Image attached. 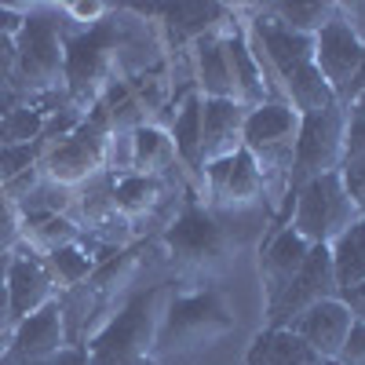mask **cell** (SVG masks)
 Instances as JSON below:
<instances>
[{"label":"cell","mask_w":365,"mask_h":365,"mask_svg":"<svg viewBox=\"0 0 365 365\" xmlns=\"http://www.w3.org/2000/svg\"><path fill=\"white\" fill-rule=\"evenodd\" d=\"M340 175H344V187H347V194H351L354 208L361 212V220H365V154H361V158L344 161Z\"/></svg>","instance_id":"cell-34"},{"label":"cell","mask_w":365,"mask_h":365,"mask_svg":"<svg viewBox=\"0 0 365 365\" xmlns=\"http://www.w3.org/2000/svg\"><path fill=\"white\" fill-rule=\"evenodd\" d=\"M8 88L29 106H41L44 99L66 96V51L63 29L51 11H26V26L15 37V70Z\"/></svg>","instance_id":"cell-4"},{"label":"cell","mask_w":365,"mask_h":365,"mask_svg":"<svg viewBox=\"0 0 365 365\" xmlns=\"http://www.w3.org/2000/svg\"><path fill=\"white\" fill-rule=\"evenodd\" d=\"M227 63H230V81H234V103L245 106V110H259L267 99V73L256 63V55L245 41V34H234L227 37Z\"/></svg>","instance_id":"cell-20"},{"label":"cell","mask_w":365,"mask_h":365,"mask_svg":"<svg viewBox=\"0 0 365 365\" xmlns=\"http://www.w3.org/2000/svg\"><path fill=\"white\" fill-rule=\"evenodd\" d=\"M311 256V245L303 241L292 227H282L278 234H274L263 252H259V282H263V311H270L274 303H278V296L292 285V278L303 270V263H307Z\"/></svg>","instance_id":"cell-14"},{"label":"cell","mask_w":365,"mask_h":365,"mask_svg":"<svg viewBox=\"0 0 365 365\" xmlns=\"http://www.w3.org/2000/svg\"><path fill=\"white\" fill-rule=\"evenodd\" d=\"M44 267H48L51 282H55L58 289H77V285H84L91 274H96L99 263L91 259V252H88L84 245H66V249L44 256Z\"/></svg>","instance_id":"cell-30"},{"label":"cell","mask_w":365,"mask_h":365,"mask_svg":"<svg viewBox=\"0 0 365 365\" xmlns=\"http://www.w3.org/2000/svg\"><path fill=\"white\" fill-rule=\"evenodd\" d=\"M344 154L361 158L365 154V113L358 106H347V128H344Z\"/></svg>","instance_id":"cell-36"},{"label":"cell","mask_w":365,"mask_h":365,"mask_svg":"<svg viewBox=\"0 0 365 365\" xmlns=\"http://www.w3.org/2000/svg\"><path fill=\"white\" fill-rule=\"evenodd\" d=\"M15 70V37H0V84L11 81Z\"/></svg>","instance_id":"cell-40"},{"label":"cell","mask_w":365,"mask_h":365,"mask_svg":"<svg viewBox=\"0 0 365 365\" xmlns=\"http://www.w3.org/2000/svg\"><path fill=\"white\" fill-rule=\"evenodd\" d=\"M336 296H340V285H336V270H332V252L325 245H311L303 270L278 296V303L267 311V329H289L299 314H307L311 307H318L325 299H336Z\"/></svg>","instance_id":"cell-9"},{"label":"cell","mask_w":365,"mask_h":365,"mask_svg":"<svg viewBox=\"0 0 365 365\" xmlns=\"http://www.w3.org/2000/svg\"><path fill=\"white\" fill-rule=\"evenodd\" d=\"M227 37L230 34H208V37H197L190 44L201 99H234V81H230V63H227Z\"/></svg>","instance_id":"cell-19"},{"label":"cell","mask_w":365,"mask_h":365,"mask_svg":"<svg viewBox=\"0 0 365 365\" xmlns=\"http://www.w3.org/2000/svg\"><path fill=\"white\" fill-rule=\"evenodd\" d=\"M168 135H172V143H175L179 165L201 179L205 165H201V96H197V91H190V96L179 103V110H172V128H168Z\"/></svg>","instance_id":"cell-23"},{"label":"cell","mask_w":365,"mask_h":365,"mask_svg":"<svg viewBox=\"0 0 365 365\" xmlns=\"http://www.w3.org/2000/svg\"><path fill=\"white\" fill-rule=\"evenodd\" d=\"M344 128H347V106H332L311 117H299L296 135V158L289 172V197L322 175H336L347 161L344 154Z\"/></svg>","instance_id":"cell-8"},{"label":"cell","mask_w":365,"mask_h":365,"mask_svg":"<svg viewBox=\"0 0 365 365\" xmlns=\"http://www.w3.org/2000/svg\"><path fill=\"white\" fill-rule=\"evenodd\" d=\"M361 51H365L361 37L344 19L329 22L314 37V66L322 70V77L329 81V88L336 91V99L344 106L351 103V91H354V81L361 70Z\"/></svg>","instance_id":"cell-12"},{"label":"cell","mask_w":365,"mask_h":365,"mask_svg":"<svg viewBox=\"0 0 365 365\" xmlns=\"http://www.w3.org/2000/svg\"><path fill=\"white\" fill-rule=\"evenodd\" d=\"M361 44H365V41H361ZM361 88H365V51H361V70H358V81H354V91H351V99L358 96ZM347 106H351V103H347Z\"/></svg>","instance_id":"cell-45"},{"label":"cell","mask_w":365,"mask_h":365,"mask_svg":"<svg viewBox=\"0 0 365 365\" xmlns=\"http://www.w3.org/2000/svg\"><path fill=\"white\" fill-rule=\"evenodd\" d=\"M351 106H358V110H361V113H365V88H361V91H358V96H354V99H351Z\"/></svg>","instance_id":"cell-47"},{"label":"cell","mask_w":365,"mask_h":365,"mask_svg":"<svg viewBox=\"0 0 365 365\" xmlns=\"http://www.w3.org/2000/svg\"><path fill=\"white\" fill-rule=\"evenodd\" d=\"M249 110L234 99H201V165L223 161L241 150Z\"/></svg>","instance_id":"cell-18"},{"label":"cell","mask_w":365,"mask_h":365,"mask_svg":"<svg viewBox=\"0 0 365 365\" xmlns=\"http://www.w3.org/2000/svg\"><path fill=\"white\" fill-rule=\"evenodd\" d=\"M41 158H44L41 143H34V146H0V187H8L11 179H19L29 168H37Z\"/></svg>","instance_id":"cell-32"},{"label":"cell","mask_w":365,"mask_h":365,"mask_svg":"<svg viewBox=\"0 0 365 365\" xmlns=\"http://www.w3.org/2000/svg\"><path fill=\"white\" fill-rule=\"evenodd\" d=\"M132 29H139V19H125V8H113L103 22L81 34H63L70 106L88 113L103 99V91L120 81V63L132 48Z\"/></svg>","instance_id":"cell-1"},{"label":"cell","mask_w":365,"mask_h":365,"mask_svg":"<svg viewBox=\"0 0 365 365\" xmlns=\"http://www.w3.org/2000/svg\"><path fill=\"white\" fill-rule=\"evenodd\" d=\"M230 332H234V314L216 289L168 296L158 325V340H154V358L161 365L165 358L197 354L212 344H220L223 336H230Z\"/></svg>","instance_id":"cell-5"},{"label":"cell","mask_w":365,"mask_h":365,"mask_svg":"<svg viewBox=\"0 0 365 365\" xmlns=\"http://www.w3.org/2000/svg\"><path fill=\"white\" fill-rule=\"evenodd\" d=\"M106 132L96 128L91 120L84 117L81 120V128L63 139V143H55L44 150V158H41V172L48 182H55V187H84L88 179H96L103 172V150H106Z\"/></svg>","instance_id":"cell-10"},{"label":"cell","mask_w":365,"mask_h":365,"mask_svg":"<svg viewBox=\"0 0 365 365\" xmlns=\"http://www.w3.org/2000/svg\"><path fill=\"white\" fill-rule=\"evenodd\" d=\"M51 365H88V351H84V344L63 347V351L51 358Z\"/></svg>","instance_id":"cell-41"},{"label":"cell","mask_w":365,"mask_h":365,"mask_svg":"<svg viewBox=\"0 0 365 365\" xmlns=\"http://www.w3.org/2000/svg\"><path fill=\"white\" fill-rule=\"evenodd\" d=\"M351 311H354V318H361V322H365V303H361V307H351Z\"/></svg>","instance_id":"cell-48"},{"label":"cell","mask_w":365,"mask_h":365,"mask_svg":"<svg viewBox=\"0 0 365 365\" xmlns=\"http://www.w3.org/2000/svg\"><path fill=\"white\" fill-rule=\"evenodd\" d=\"M103 172H106L110 179L135 175V146H132V135L113 132V135L106 139V150H103Z\"/></svg>","instance_id":"cell-33"},{"label":"cell","mask_w":365,"mask_h":365,"mask_svg":"<svg viewBox=\"0 0 365 365\" xmlns=\"http://www.w3.org/2000/svg\"><path fill=\"white\" fill-rule=\"evenodd\" d=\"M132 146H135V175L165 179V175L179 165L175 143H172L168 128H161V125H143V128L132 135Z\"/></svg>","instance_id":"cell-25"},{"label":"cell","mask_w":365,"mask_h":365,"mask_svg":"<svg viewBox=\"0 0 365 365\" xmlns=\"http://www.w3.org/2000/svg\"><path fill=\"white\" fill-rule=\"evenodd\" d=\"M165 201V179L154 175H125L113 179V205L128 223H135L139 216L158 212V205Z\"/></svg>","instance_id":"cell-26"},{"label":"cell","mask_w":365,"mask_h":365,"mask_svg":"<svg viewBox=\"0 0 365 365\" xmlns=\"http://www.w3.org/2000/svg\"><path fill=\"white\" fill-rule=\"evenodd\" d=\"M296 135H299V113L282 99H270L259 110H249V117H245L241 150H249V158L256 161L259 179H263V197L274 205L289 197Z\"/></svg>","instance_id":"cell-6"},{"label":"cell","mask_w":365,"mask_h":365,"mask_svg":"<svg viewBox=\"0 0 365 365\" xmlns=\"http://www.w3.org/2000/svg\"><path fill=\"white\" fill-rule=\"evenodd\" d=\"M22 230H19V245L34 256H51L66 245H81V227L73 216H48V212H29V216H19ZM15 245V249H19Z\"/></svg>","instance_id":"cell-21"},{"label":"cell","mask_w":365,"mask_h":365,"mask_svg":"<svg viewBox=\"0 0 365 365\" xmlns=\"http://www.w3.org/2000/svg\"><path fill=\"white\" fill-rule=\"evenodd\" d=\"M329 252H332V270H336L340 296L347 289L361 285L365 282V220H358L351 230H344L329 245Z\"/></svg>","instance_id":"cell-27"},{"label":"cell","mask_w":365,"mask_h":365,"mask_svg":"<svg viewBox=\"0 0 365 365\" xmlns=\"http://www.w3.org/2000/svg\"><path fill=\"white\" fill-rule=\"evenodd\" d=\"M361 220V212L354 208L344 175H322L307 187H299L292 194V220L289 227L307 241V245H332L344 230H351Z\"/></svg>","instance_id":"cell-7"},{"label":"cell","mask_w":365,"mask_h":365,"mask_svg":"<svg viewBox=\"0 0 365 365\" xmlns=\"http://www.w3.org/2000/svg\"><path fill=\"white\" fill-rule=\"evenodd\" d=\"M66 347L63 340V303L51 299L37 314L15 322L8 351L0 354V365H26V361H51Z\"/></svg>","instance_id":"cell-13"},{"label":"cell","mask_w":365,"mask_h":365,"mask_svg":"<svg viewBox=\"0 0 365 365\" xmlns=\"http://www.w3.org/2000/svg\"><path fill=\"white\" fill-rule=\"evenodd\" d=\"M135 15H161L168 37L175 44H194L197 37L208 34H234L237 26H230V8L223 4H161V8H132Z\"/></svg>","instance_id":"cell-17"},{"label":"cell","mask_w":365,"mask_h":365,"mask_svg":"<svg viewBox=\"0 0 365 365\" xmlns=\"http://www.w3.org/2000/svg\"><path fill=\"white\" fill-rule=\"evenodd\" d=\"M340 299L347 303V307H361V303H365V282H361V285H354V289H347Z\"/></svg>","instance_id":"cell-44"},{"label":"cell","mask_w":365,"mask_h":365,"mask_svg":"<svg viewBox=\"0 0 365 365\" xmlns=\"http://www.w3.org/2000/svg\"><path fill=\"white\" fill-rule=\"evenodd\" d=\"M58 11H66V15H73V19H77V22H81V26L88 29V26H96V22H103V19H106V15H110L113 8H110V4H63V8H58Z\"/></svg>","instance_id":"cell-38"},{"label":"cell","mask_w":365,"mask_h":365,"mask_svg":"<svg viewBox=\"0 0 365 365\" xmlns=\"http://www.w3.org/2000/svg\"><path fill=\"white\" fill-rule=\"evenodd\" d=\"M168 303V289H146L132 296L88 336V365H158L154 340Z\"/></svg>","instance_id":"cell-3"},{"label":"cell","mask_w":365,"mask_h":365,"mask_svg":"<svg viewBox=\"0 0 365 365\" xmlns=\"http://www.w3.org/2000/svg\"><path fill=\"white\" fill-rule=\"evenodd\" d=\"M0 329H4V332L15 329V322H11V299H8V282L4 278H0Z\"/></svg>","instance_id":"cell-42"},{"label":"cell","mask_w":365,"mask_h":365,"mask_svg":"<svg viewBox=\"0 0 365 365\" xmlns=\"http://www.w3.org/2000/svg\"><path fill=\"white\" fill-rule=\"evenodd\" d=\"M245 365H336V361L318 358L292 329H267L252 340Z\"/></svg>","instance_id":"cell-22"},{"label":"cell","mask_w":365,"mask_h":365,"mask_svg":"<svg viewBox=\"0 0 365 365\" xmlns=\"http://www.w3.org/2000/svg\"><path fill=\"white\" fill-rule=\"evenodd\" d=\"M26 365H51V361H26Z\"/></svg>","instance_id":"cell-50"},{"label":"cell","mask_w":365,"mask_h":365,"mask_svg":"<svg viewBox=\"0 0 365 365\" xmlns=\"http://www.w3.org/2000/svg\"><path fill=\"white\" fill-rule=\"evenodd\" d=\"M139 263H143V252H120V256L99 263L96 274L88 278V296H91V303H96V307H106L117 292H125V289L135 282Z\"/></svg>","instance_id":"cell-28"},{"label":"cell","mask_w":365,"mask_h":365,"mask_svg":"<svg viewBox=\"0 0 365 365\" xmlns=\"http://www.w3.org/2000/svg\"><path fill=\"white\" fill-rule=\"evenodd\" d=\"M19 103H22V99L15 96V91H11L8 84H0V120H4V117H8V113H11Z\"/></svg>","instance_id":"cell-43"},{"label":"cell","mask_w":365,"mask_h":365,"mask_svg":"<svg viewBox=\"0 0 365 365\" xmlns=\"http://www.w3.org/2000/svg\"><path fill=\"white\" fill-rule=\"evenodd\" d=\"M165 256L175 270V278L190 282V285H208L223 278L237 259V237L230 227L216 216L212 208L187 205L179 216L165 227Z\"/></svg>","instance_id":"cell-2"},{"label":"cell","mask_w":365,"mask_h":365,"mask_svg":"<svg viewBox=\"0 0 365 365\" xmlns=\"http://www.w3.org/2000/svg\"><path fill=\"white\" fill-rule=\"evenodd\" d=\"M340 19L365 41V4H361V0H358V4H340Z\"/></svg>","instance_id":"cell-39"},{"label":"cell","mask_w":365,"mask_h":365,"mask_svg":"<svg viewBox=\"0 0 365 365\" xmlns=\"http://www.w3.org/2000/svg\"><path fill=\"white\" fill-rule=\"evenodd\" d=\"M282 88H285V96H289V106H292L299 117H311V113H322V110H332V106H344L314 63L292 70V73L282 81Z\"/></svg>","instance_id":"cell-24"},{"label":"cell","mask_w":365,"mask_h":365,"mask_svg":"<svg viewBox=\"0 0 365 365\" xmlns=\"http://www.w3.org/2000/svg\"><path fill=\"white\" fill-rule=\"evenodd\" d=\"M8 336H11V332H4V329H0V344H4V340H8Z\"/></svg>","instance_id":"cell-49"},{"label":"cell","mask_w":365,"mask_h":365,"mask_svg":"<svg viewBox=\"0 0 365 365\" xmlns=\"http://www.w3.org/2000/svg\"><path fill=\"white\" fill-rule=\"evenodd\" d=\"M19 230H22V220H19V208L8 201V194L0 190V249L11 252L19 245Z\"/></svg>","instance_id":"cell-35"},{"label":"cell","mask_w":365,"mask_h":365,"mask_svg":"<svg viewBox=\"0 0 365 365\" xmlns=\"http://www.w3.org/2000/svg\"><path fill=\"white\" fill-rule=\"evenodd\" d=\"M263 15L285 29H292V34L318 37L329 22L340 19V4H270V8H263Z\"/></svg>","instance_id":"cell-29"},{"label":"cell","mask_w":365,"mask_h":365,"mask_svg":"<svg viewBox=\"0 0 365 365\" xmlns=\"http://www.w3.org/2000/svg\"><path fill=\"white\" fill-rule=\"evenodd\" d=\"M8 263H11V252L0 249V278H8Z\"/></svg>","instance_id":"cell-46"},{"label":"cell","mask_w":365,"mask_h":365,"mask_svg":"<svg viewBox=\"0 0 365 365\" xmlns=\"http://www.w3.org/2000/svg\"><path fill=\"white\" fill-rule=\"evenodd\" d=\"M336 365H365V322H361V318H354L351 336H347V344H344Z\"/></svg>","instance_id":"cell-37"},{"label":"cell","mask_w":365,"mask_h":365,"mask_svg":"<svg viewBox=\"0 0 365 365\" xmlns=\"http://www.w3.org/2000/svg\"><path fill=\"white\" fill-rule=\"evenodd\" d=\"M351 325H354V311L336 296V299H325V303H318V307H311L307 314H299L289 329L318 358L336 361L344 344H347V336H351Z\"/></svg>","instance_id":"cell-15"},{"label":"cell","mask_w":365,"mask_h":365,"mask_svg":"<svg viewBox=\"0 0 365 365\" xmlns=\"http://www.w3.org/2000/svg\"><path fill=\"white\" fill-rule=\"evenodd\" d=\"M44 135V110L19 103L4 120H0V146H34Z\"/></svg>","instance_id":"cell-31"},{"label":"cell","mask_w":365,"mask_h":365,"mask_svg":"<svg viewBox=\"0 0 365 365\" xmlns=\"http://www.w3.org/2000/svg\"><path fill=\"white\" fill-rule=\"evenodd\" d=\"M201 182H205L212 208H220V212H241V208H252L256 201H263V179H259L256 161L249 158V150H237V154L223 161L205 165Z\"/></svg>","instance_id":"cell-11"},{"label":"cell","mask_w":365,"mask_h":365,"mask_svg":"<svg viewBox=\"0 0 365 365\" xmlns=\"http://www.w3.org/2000/svg\"><path fill=\"white\" fill-rule=\"evenodd\" d=\"M8 299H11V322H22L29 314H37L44 303L55 299V282L44 267L41 256L26 252L22 245L11 249V263H8Z\"/></svg>","instance_id":"cell-16"}]
</instances>
